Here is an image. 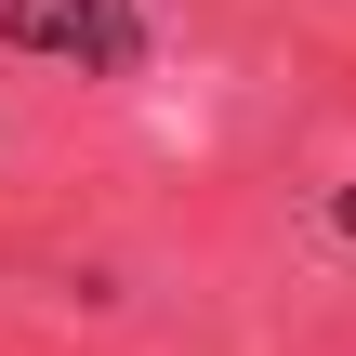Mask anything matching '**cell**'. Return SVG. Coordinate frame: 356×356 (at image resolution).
<instances>
[{
  "mask_svg": "<svg viewBox=\"0 0 356 356\" xmlns=\"http://www.w3.org/2000/svg\"><path fill=\"white\" fill-rule=\"evenodd\" d=\"M0 53L132 79V66H145V13H132V0H0Z\"/></svg>",
  "mask_w": 356,
  "mask_h": 356,
  "instance_id": "6da1fadb",
  "label": "cell"
},
{
  "mask_svg": "<svg viewBox=\"0 0 356 356\" xmlns=\"http://www.w3.org/2000/svg\"><path fill=\"white\" fill-rule=\"evenodd\" d=\"M330 225H343V238H356V185H343V211H330Z\"/></svg>",
  "mask_w": 356,
  "mask_h": 356,
  "instance_id": "7a4b0ae2",
  "label": "cell"
}]
</instances>
